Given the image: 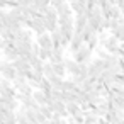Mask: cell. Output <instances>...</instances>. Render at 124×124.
<instances>
[{
	"instance_id": "obj_23",
	"label": "cell",
	"mask_w": 124,
	"mask_h": 124,
	"mask_svg": "<svg viewBox=\"0 0 124 124\" xmlns=\"http://www.w3.org/2000/svg\"><path fill=\"white\" fill-rule=\"evenodd\" d=\"M117 5H119V9H121L122 14H124V0H117Z\"/></svg>"
},
{
	"instance_id": "obj_8",
	"label": "cell",
	"mask_w": 124,
	"mask_h": 124,
	"mask_svg": "<svg viewBox=\"0 0 124 124\" xmlns=\"http://www.w3.org/2000/svg\"><path fill=\"white\" fill-rule=\"evenodd\" d=\"M104 17H107V19H119V17H122V10L119 9L117 4H109L104 9Z\"/></svg>"
},
{
	"instance_id": "obj_11",
	"label": "cell",
	"mask_w": 124,
	"mask_h": 124,
	"mask_svg": "<svg viewBox=\"0 0 124 124\" xmlns=\"http://www.w3.org/2000/svg\"><path fill=\"white\" fill-rule=\"evenodd\" d=\"M71 5V10L75 14H87L88 12V2L87 0H73V2H70Z\"/></svg>"
},
{
	"instance_id": "obj_9",
	"label": "cell",
	"mask_w": 124,
	"mask_h": 124,
	"mask_svg": "<svg viewBox=\"0 0 124 124\" xmlns=\"http://www.w3.org/2000/svg\"><path fill=\"white\" fill-rule=\"evenodd\" d=\"M36 43L43 48V49H53L54 48V43H53V38H51V32H44L41 36H38Z\"/></svg>"
},
{
	"instance_id": "obj_26",
	"label": "cell",
	"mask_w": 124,
	"mask_h": 124,
	"mask_svg": "<svg viewBox=\"0 0 124 124\" xmlns=\"http://www.w3.org/2000/svg\"><path fill=\"white\" fill-rule=\"evenodd\" d=\"M122 49H124V43H122Z\"/></svg>"
},
{
	"instance_id": "obj_18",
	"label": "cell",
	"mask_w": 124,
	"mask_h": 124,
	"mask_svg": "<svg viewBox=\"0 0 124 124\" xmlns=\"http://www.w3.org/2000/svg\"><path fill=\"white\" fill-rule=\"evenodd\" d=\"M112 36H116L121 43H124V24H122V26H119L116 31H112Z\"/></svg>"
},
{
	"instance_id": "obj_1",
	"label": "cell",
	"mask_w": 124,
	"mask_h": 124,
	"mask_svg": "<svg viewBox=\"0 0 124 124\" xmlns=\"http://www.w3.org/2000/svg\"><path fill=\"white\" fill-rule=\"evenodd\" d=\"M104 70H105V60H102V58H99V56L88 63V77H90V78L100 80Z\"/></svg>"
},
{
	"instance_id": "obj_24",
	"label": "cell",
	"mask_w": 124,
	"mask_h": 124,
	"mask_svg": "<svg viewBox=\"0 0 124 124\" xmlns=\"http://www.w3.org/2000/svg\"><path fill=\"white\" fill-rule=\"evenodd\" d=\"M119 80L122 82V85H124V75H119Z\"/></svg>"
},
{
	"instance_id": "obj_28",
	"label": "cell",
	"mask_w": 124,
	"mask_h": 124,
	"mask_svg": "<svg viewBox=\"0 0 124 124\" xmlns=\"http://www.w3.org/2000/svg\"><path fill=\"white\" fill-rule=\"evenodd\" d=\"M122 17H124V14H122Z\"/></svg>"
},
{
	"instance_id": "obj_4",
	"label": "cell",
	"mask_w": 124,
	"mask_h": 124,
	"mask_svg": "<svg viewBox=\"0 0 124 124\" xmlns=\"http://www.w3.org/2000/svg\"><path fill=\"white\" fill-rule=\"evenodd\" d=\"M26 26H27L32 32H36V36H41V34L48 32V31H46V26H44V17H43V16H36V17L31 19Z\"/></svg>"
},
{
	"instance_id": "obj_10",
	"label": "cell",
	"mask_w": 124,
	"mask_h": 124,
	"mask_svg": "<svg viewBox=\"0 0 124 124\" xmlns=\"http://www.w3.org/2000/svg\"><path fill=\"white\" fill-rule=\"evenodd\" d=\"M2 51H4V58H5L7 61H16L17 58H21L19 49H17V46H16L14 43H10V44H9L7 48H4Z\"/></svg>"
},
{
	"instance_id": "obj_13",
	"label": "cell",
	"mask_w": 124,
	"mask_h": 124,
	"mask_svg": "<svg viewBox=\"0 0 124 124\" xmlns=\"http://www.w3.org/2000/svg\"><path fill=\"white\" fill-rule=\"evenodd\" d=\"M63 54H65V48H61V46H58V48H53V51H51V56H49V63L56 65V63H63V61H66Z\"/></svg>"
},
{
	"instance_id": "obj_15",
	"label": "cell",
	"mask_w": 124,
	"mask_h": 124,
	"mask_svg": "<svg viewBox=\"0 0 124 124\" xmlns=\"http://www.w3.org/2000/svg\"><path fill=\"white\" fill-rule=\"evenodd\" d=\"M34 99L39 105H49L51 104V95H48L43 90H34Z\"/></svg>"
},
{
	"instance_id": "obj_5",
	"label": "cell",
	"mask_w": 124,
	"mask_h": 124,
	"mask_svg": "<svg viewBox=\"0 0 124 124\" xmlns=\"http://www.w3.org/2000/svg\"><path fill=\"white\" fill-rule=\"evenodd\" d=\"M92 53H93V49L85 43V44H83V46L73 54V58H75L78 63H85V65H88V63L92 61Z\"/></svg>"
},
{
	"instance_id": "obj_16",
	"label": "cell",
	"mask_w": 124,
	"mask_h": 124,
	"mask_svg": "<svg viewBox=\"0 0 124 124\" xmlns=\"http://www.w3.org/2000/svg\"><path fill=\"white\" fill-rule=\"evenodd\" d=\"M66 110H68V114H70L71 117H77V116L83 114L82 105H78L77 102H70V104H66Z\"/></svg>"
},
{
	"instance_id": "obj_20",
	"label": "cell",
	"mask_w": 124,
	"mask_h": 124,
	"mask_svg": "<svg viewBox=\"0 0 124 124\" xmlns=\"http://www.w3.org/2000/svg\"><path fill=\"white\" fill-rule=\"evenodd\" d=\"M51 100H63V92L61 90H53L51 92Z\"/></svg>"
},
{
	"instance_id": "obj_6",
	"label": "cell",
	"mask_w": 124,
	"mask_h": 124,
	"mask_svg": "<svg viewBox=\"0 0 124 124\" xmlns=\"http://www.w3.org/2000/svg\"><path fill=\"white\" fill-rule=\"evenodd\" d=\"M49 107L53 109L54 117L65 119V117H68V116H70V114H68V110H66V102H63V100H51Z\"/></svg>"
},
{
	"instance_id": "obj_3",
	"label": "cell",
	"mask_w": 124,
	"mask_h": 124,
	"mask_svg": "<svg viewBox=\"0 0 124 124\" xmlns=\"http://www.w3.org/2000/svg\"><path fill=\"white\" fill-rule=\"evenodd\" d=\"M0 73H2V78H7V80H10V82H14V80L19 77V73H17V70L14 68L12 61H7V60H4L2 63H0Z\"/></svg>"
},
{
	"instance_id": "obj_17",
	"label": "cell",
	"mask_w": 124,
	"mask_h": 124,
	"mask_svg": "<svg viewBox=\"0 0 124 124\" xmlns=\"http://www.w3.org/2000/svg\"><path fill=\"white\" fill-rule=\"evenodd\" d=\"M51 65H53V63H51ZM53 68H54V73H56L58 77H63V78H65V75L68 73V71H66V65H65V61H63V63H56V65H53Z\"/></svg>"
},
{
	"instance_id": "obj_14",
	"label": "cell",
	"mask_w": 124,
	"mask_h": 124,
	"mask_svg": "<svg viewBox=\"0 0 124 124\" xmlns=\"http://www.w3.org/2000/svg\"><path fill=\"white\" fill-rule=\"evenodd\" d=\"M87 26H88V16L87 14H77L75 16V29H77V32L83 31Z\"/></svg>"
},
{
	"instance_id": "obj_21",
	"label": "cell",
	"mask_w": 124,
	"mask_h": 124,
	"mask_svg": "<svg viewBox=\"0 0 124 124\" xmlns=\"http://www.w3.org/2000/svg\"><path fill=\"white\" fill-rule=\"evenodd\" d=\"M19 2V5H22V7H31V5H34V0H17Z\"/></svg>"
},
{
	"instance_id": "obj_22",
	"label": "cell",
	"mask_w": 124,
	"mask_h": 124,
	"mask_svg": "<svg viewBox=\"0 0 124 124\" xmlns=\"http://www.w3.org/2000/svg\"><path fill=\"white\" fill-rule=\"evenodd\" d=\"M68 0H51V5L54 7V9H58L60 5H63V4H66Z\"/></svg>"
},
{
	"instance_id": "obj_7",
	"label": "cell",
	"mask_w": 124,
	"mask_h": 124,
	"mask_svg": "<svg viewBox=\"0 0 124 124\" xmlns=\"http://www.w3.org/2000/svg\"><path fill=\"white\" fill-rule=\"evenodd\" d=\"M102 48H105L110 54H117V53L121 51V48H122V46H121V41H119L116 36H109V39L102 44Z\"/></svg>"
},
{
	"instance_id": "obj_19",
	"label": "cell",
	"mask_w": 124,
	"mask_h": 124,
	"mask_svg": "<svg viewBox=\"0 0 124 124\" xmlns=\"http://www.w3.org/2000/svg\"><path fill=\"white\" fill-rule=\"evenodd\" d=\"M51 51L53 49H39V58L43 60V61H49V56H51Z\"/></svg>"
},
{
	"instance_id": "obj_12",
	"label": "cell",
	"mask_w": 124,
	"mask_h": 124,
	"mask_svg": "<svg viewBox=\"0 0 124 124\" xmlns=\"http://www.w3.org/2000/svg\"><path fill=\"white\" fill-rule=\"evenodd\" d=\"M83 44H85V41H83L82 34H80V32H75V36H73V39H71V43H70V46H68V51H70L71 54H75Z\"/></svg>"
},
{
	"instance_id": "obj_25",
	"label": "cell",
	"mask_w": 124,
	"mask_h": 124,
	"mask_svg": "<svg viewBox=\"0 0 124 124\" xmlns=\"http://www.w3.org/2000/svg\"><path fill=\"white\" fill-rule=\"evenodd\" d=\"M43 124H51V121H44V122H43Z\"/></svg>"
},
{
	"instance_id": "obj_27",
	"label": "cell",
	"mask_w": 124,
	"mask_h": 124,
	"mask_svg": "<svg viewBox=\"0 0 124 124\" xmlns=\"http://www.w3.org/2000/svg\"><path fill=\"white\" fill-rule=\"evenodd\" d=\"M68 2H73V0H68Z\"/></svg>"
},
{
	"instance_id": "obj_2",
	"label": "cell",
	"mask_w": 124,
	"mask_h": 124,
	"mask_svg": "<svg viewBox=\"0 0 124 124\" xmlns=\"http://www.w3.org/2000/svg\"><path fill=\"white\" fill-rule=\"evenodd\" d=\"M12 85H14V88H16L19 93H24V95L34 93V88L31 87V83H29V80H27L26 77H17V78L12 82Z\"/></svg>"
}]
</instances>
